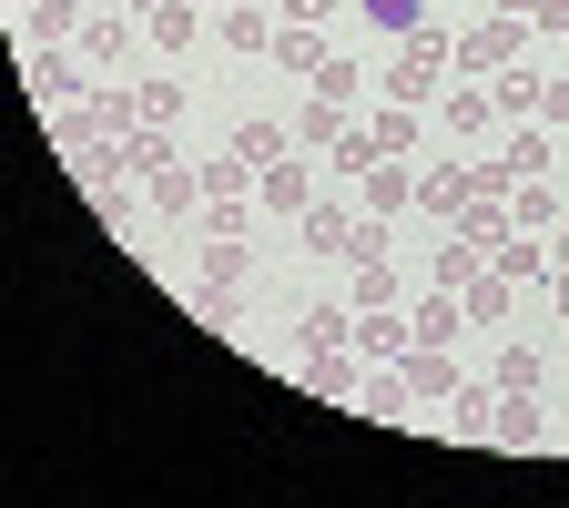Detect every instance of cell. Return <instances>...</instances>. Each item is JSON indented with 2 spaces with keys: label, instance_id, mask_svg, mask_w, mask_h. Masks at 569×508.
<instances>
[{
  "label": "cell",
  "instance_id": "obj_5",
  "mask_svg": "<svg viewBox=\"0 0 569 508\" xmlns=\"http://www.w3.org/2000/svg\"><path fill=\"white\" fill-rule=\"evenodd\" d=\"M142 193H153V213H203V163H183V153H163V163H142Z\"/></svg>",
  "mask_w": 569,
  "mask_h": 508
},
{
  "label": "cell",
  "instance_id": "obj_23",
  "mask_svg": "<svg viewBox=\"0 0 569 508\" xmlns=\"http://www.w3.org/2000/svg\"><path fill=\"white\" fill-rule=\"evenodd\" d=\"M539 92H549V71H519V61H509V71H488V102H498V112H519V122H539Z\"/></svg>",
  "mask_w": 569,
  "mask_h": 508
},
{
  "label": "cell",
  "instance_id": "obj_34",
  "mask_svg": "<svg viewBox=\"0 0 569 508\" xmlns=\"http://www.w3.org/2000/svg\"><path fill=\"white\" fill-rule=\"evenodd\" d=\"M163 122H183V82H173V71L142 82V132H163Z\"/></svg>",
  "mask_w": 569,
  "mask_h": 508
},
{
  "label": "cell",
  "instance_id": "obj_27",
  "mask_svg": "<svg viewBox=\"0 0 569 508\" xmlns=\"http://www.w3.org/2000/svg\"><path fill=\"white\" fill-rule=\"evenodd\" d=\"M509 225L519 235H559V193L549 183H509Z\"/></svg>",
  "mask_w": 569,
  "mask_h": 508
},
{
  "label": "cell",
  "instance_id": "obj_8",
  "mask_svg": "<svg viewBox=\"0 0 569 508\" xmlns=\"http://www.w3.org/2000/svg\"><path fill=\"white\" fill-rule=\"evenodd\" d=\"M346 346H356V356H367V367H397V356H407L417 336H407V316H397V306H356V326H346Z\"/></svg>",
  "mask_w": 569,
  "mask_h": 508
},
{
  "label": "cell",
  "instance_id": "obj_46",
  "mask_svg": "<svg viewBox=\"0 0 569 508\" xmlns=\"http://www.w3.org/2000/svg\"><path fill=\"white\" fill-rule=\"evenodd\" d=\"M203 11H234V0H203Z\"/></svg>",
  "mask_w": 569,
  "mask_h": 508
},
{
  "label": "cell",
  "instance_id": "obj_1",
  "mask_svg": "<svg viewBox=\"0 0 569 508\" xmlns=\"http://www.w3.org/2000/svg\"><path fill=\"white\" fill-rule=\"evenodd\" d=\"M458 71V31H438V21H417L407 41H397V61H387V102H438V82Z\"/></svg>",
  "mask_w": 569,
  "mask_h": 508
},
{
  "label": "cell",
  "instance_id": "obj_21",
  "mask_svg": "<svg viewBox=\"0 0 569 508\" xmlns=\"http://www.w3.org/2000/svg\"><path fill=\"white\" fill-rule=\"evenodd\" d=\"M254 203H264V213H284V225H296V213L316 203V173H306V163H274V173L254 183Z\"/></svg>",
  "mask_w": 569,
  "mask_h": 508
},
{
  "label": "cell",
  "instance_id": "obj_2",
  "mask_svg": "<svg viewBox=\"0 0 569 508\" xmlns=\"http://www.w3.org/2000/svg\"><path fill=\"white\" fill-rule=\"evenodd\" d=\"M61 132H71V153H82V142H132V132H142V92L92 82L82 102H71V122H61Z\"/></svg>",
  "mask_w": 569,
  "mask_h": 508
},
{
  "label": "cell",
  "instance_id": "obj_6",
  "mask_svg": "<svg viewBox=\"0 0 569 508\" xmlns=\"http://www.w3.org/2000/svg\"><path fill=\"white\" fill-rule=\"evenodd\" d=\"M397 377H407V397H417V407H448V397L468 387L448 346H407V356H397Z\"/></svg>",
  "mask_w": 569,
  "mask_h": 508
},
{
  "label": "cell",
  "instance_id": "obj_36",
  "mask_svg": "<svg viewBox=\"0 0 569 508\" xmlns=\"http://www.w3.org/2000/svg\"><path fill=\"white\" fill-rule=\"evenodd\" d=\"M316 92H326V102H356V92H367V71H356L346 51H326V71H316Z\"/></svg>",
  "mask_w": 569,
  "mask_h": 508
},
{
  "label": "cell",
  "instance_id": "obj_22",
  "mask_svg": "<svg viewBox=\"0 0 569 508\" xmlns=\"http://www.w3.org/2000/svg\"><path fill=\"white\" fill-rule=\"evenodd\" d=\"M478 275H488V255H478L468 235H448L438 255H427V285H448V296H468V285H478Z\"/></svg>",
  "mask_w": 569,
  "mask_h": 508
},
{
  "label": "cell",
  "instance_id": "obj_10",
  "mask_svg": "<svg viewBox=\"0 0 569 508\" xmlns=\"http://www.w3.org/2000/svg\"><path fill=\"white\" fill-rule=\"evenodd\" d=\"M296 245H306V255H336V265H346V255H356V213L316 193V203L296 213Z\"/></svg>",
  "mask_w": 569,
  "mask_h": 508
},
{
  "label": "cell",
  "instance_id": "obj_35",
  "mask_svg": "<svg viewBox=\"0 0 569 508\" xmlns=\"http://www.w3.org/2000/svg\"><path fill=\"white\" fill-rule=\"evenodd\" d=\"M356 11H367V21H377V31H397V41H407V31H417V21H427V0H356Z\"/></svg>",
  "mask_w": 569,
  "mask_h": 508
},
{
  "label": "cell",
  "instance_id": "obj_7",
  "mask_svg": "<svg viewBox=\"0 0 569 508\" xmlns=\"http://www.w3.org/2000/svg\"><path fill=\"white\" fill-rule=\"evenodd\" d=\"M82 71H92V61H71V51H21V82H31V102H51V112L82 102Z\"/></svg>",
  "mask_w": 569,
  "mask_h": 508
},
{
  "label": "cell",
  "instance_id": "obj_42",
  "mask_svg": "<svg viewBox=\"0 0 569 508\" xmlns=\"http://www.w3.org/2000/svg\"><path fill=\"white\" fill-rule=\"evenodd\" d=\"M539 306H549V316H569V265H549V285H539Z\"/></svg>",
  "mask_w": 569,
  "mask_h": 508
},
{
  "label": "cell",
  "instance_id": "obj_3",
  "mask_svg": "<svg viewBox=\"0 0 569 508\" xmlns=\"http://www.w3.org/2000/svg\"><path fill=\"white\" fill-rule=\"evenodd\" d=\"M296 387H306L316 407H356V397H367V356H356V346H306Z\"/></svg>",
  "mask_w": 569,
  "mask_h": 508
},
{
  "label": "cell",
  "instance_id": "obj_25",
  "mask_svg": "<svg viewBox=\"0 0 569 508\" xmlns=\"http://www.w3.org/2000/svg\"><path fill=\"white\" fill-rule=\"evenodd\" d=\"M274 61L316 82V71H326V31H316V21H274Z\"/></svg>",
  "mask_w": 569,
  "mask_h": 508
},
{
  "label": "cell",
  "instance_id": "obj_28",
  "mask_svg": "<svg viewBox=\"0 0 569 508\" xmlns=\"http://www.w3.org/2000/svg\"><path fill=\"white\" fill-rule=\"evenodd\" d=\"M336 132H346V102H326V92H316V102L296 112V153H336Z\"/></svg>",
  "mask_w": 569,
  "mask_h": 508
},
{
  "label": "cell",
  "instance_id": "obj_18",
  "mask_svg": "<svg viewBox=\"0 0 569 508\" xmlns=\"http://www.w3.org/2000/svg\"><path fill=\"white\" fill-rule=\"evenodd\" d=\"M132 31H142L132 11H92V21H82V61H92V71H112V61L132 51Z\"/></svg>",
  "mask_w": 569,
  "mask_h": 508
},
{
  "label": "cell",
  "instance_id": "obj_19",
  "mask_svg": "<svg viewBox=\"0 0 569 508\" xmlns=\"http://www.w3.org/2000/svg\"><path fill=\"white\" fill-rule=\"evenodd\" d=\"M438 122H448L458 142H478V132L498 122V102H488V82H458V92H438Z\"/></svg>",
  "mask_w": 569,
  "mask_h": 508
},
{
  "label": "cell",
  "instance_id": "obj_33",
  "mask_svg": "<svg viewBox=\"0 0 569 508\" xmlns=\"http://www.w3.org/2000/svg\"><path fill=\"white\" fill-rule=\"evenodd\" d=\"M244 193H254V163H234V153L203 163V203H244Z\"/></svg>",
  "mask_w": 569,
  "mask_h": 508
},
{
  "label": "cell",
  "instance_id": "obj_29",
  "mask_svg": "<svg viewBox=\"0 0 569 508\" xmlns=\"http://www.w3.org/2000/svg\"><path fill=\"white\" fill-rule=\"evenodd\" d=\"M498 397H539V346H498Z\"/></svg>",
  "mask_w": 569,
  "mask_h": 508
},
{
  "label": "cell",
  "instance_id": "obj_41",
  "mask_svg": "<svg viewBox=\"0 0 569 508\" xmlns=\"http://www.w3.org/2000/svg\"><path fill=\"white\" fill-rule=\"evenodd\" d=\"M539 122H549V132H569V82H549V92H539Z\"/></svg>",
  "mask_w": 569,
  "mask_h": 508
},
{
  "label": "cell",
  "instance_id": "obj_43",
  "mask_svg": "<svg viewBox=\"0 0 569 508\" xmlns=\"http://www.w3.org/2000/svg\"><path fill=\"white\" fill-rule=\"evenodd\" d=\"M336 0H274V21H326Z\"/></svg>",
  "mask_w": 569,
  "mask_h": 508
},
{
  "label": "cell",
  "instance_id": "obj_12",
  "mask_svg": "<svg viewBox=\"0 0 569 508\" xmlns=\"http://www.w3.org/2000/svg\"><path fill=\"white\" fill-rule=\"evenodd\" d=\"M82 21H92L82 0H31V11H21V41L31 51H61V41H82Z\"/></svg>",
  "mask_w": 569,
  "mask_h": 508
},
{
  "label": "cell",
  "instance_id": "obj_9",
  "mask_svg": "<svg viewBox=\"0 0 569 508\" xmlns=\"http://www.w3.org/2000/svg\"><path fill=\"white\" fill-rule=\"evenodd\" d=\"M356 203H367L377 225H397V213H417V173L387 153V163H367V173H356Z\"/></svg>",
  "mask_w": 569,
  "mask_h": 508
},
{
  "label": "cell",
  "instance_id": "obj_17",
  "mask_svg": "<svg viewBox=\"0 0 569 508\" xmlns=\"http://www.w3.org/2000/svg\"><path fill=\"white\" fill-rule=\"evenodd\" d=\"M203 21H213V11H203V0H163V11H153V21H142V31H153V51H173V61H183V51L203 41Z\"/></svg>",
  "mask_w": 569,
  "mask_h": 508
},
{
  "label": "cell",
  "instance_id": "obj_20",
  "mask_svg": "<svg viewBox=\"0 0 569 508\" xmlns=\"http://www.w3.org/2000/svg\"><path fill=\"white\" fill-rule=\"evenodd\" d=\"M498 163H509V183H549V122H519L498 142Z\"/></svg>",
  "mask_w": 569,
  "mask_h": 508
},
{
  "label": "cell",
  "instance_id": "obj_14",
  "mask_svg": "<svg viewBox=\"0 0 569 508\" xmlns=\"http://www.w3.org/2000/svg\"><path fill=\"white\" fill-rule=\"evenodd\" d=\"M488 265L509 275V285H549V235H519V225H509V235L488 245Z\"/></svg>",
  "mask_w": 569,
  "mask_h": 508
},
{
  "label": "cell",
  "instance_id": "obj_11",
  "mask_svg": "<svg viewBox=\"0 0 569 508\" xmlns=\"http://www.w3.org/2000/svg\"><path fill=\"white\" fill-rule=\"evenodd\" d=\"M224 153H234V163H254V183H264L284 153H296V122H264V112H254V122H234V142H224Z\"/></svg>",
  "mask_w": 569,
  "mask_h": 508
},
{
  "label": "cell",
  "instance_id": "obj_38",
  "mask_svg": "<svg viewBox=\"0 0 569 508\" xmlns=\"http://www.w3.org/2000/svg\"><path fill=\"white\" fill-rule=\"evenodd\" d=\"M448 407H458V438H488V407H498V387H458Z\"/></svg>",
  "mask_w": 569,
  "mask_h": 508
},
{
  "label": "cell",
  "instance_id": "obj_13",
  "mask_svg": "<svg viewBox=\"0 0 569 508\" xmlns=\"http://www.w3.org/2000/svg\"><path fill=\"white\" fill-rule=\"evenodd\" d=\"M407 336H417V346H458V336H468V306L448 296V285H427L417 316H407Z\"/></svg>",
  "mask_w": 569,
  "mask_h": 508
},
{
  "label": "cell",
  "instance_id": "obj_30",
  "mask_svg": "<svg viewBox=\"0 0 569 508\" xmlns=\"http://www.w3.org/2000/svg\"><path fill=\"white\" fill-rule=\"evenodd\" d=\"M407 407H417V397H407V377H397V367H377V377H367V397H356V417H407Z\"/></svg>",
  "mask_w": 569,
  "mask_h": 508
},
{
  "label": "cell",
  "instance_id": "obj_24",
  "mask_svg": "<svg viewBox=\"0 0 569 508\" xmlns=\"http://www.w3.org/2000/svg\"><path fill=\"white\" fill-rule=\"evenodd\" d=\"M458 306H468V326H509V316H519V285H509V275H498V265H488V275L468 285V296H458Z\"/></svg>",
  "mask_w": 569,
  "mask_h": 508
},
{
  "label": "cell",
  "instance_id": "obj_37",
  "mask_svg": "<svg viewBox=\"0 0 569 508\" xmlns=\"http://www.w3.org/2000/svg\"><path fill=\"white\" fill-rule=\"evenodd\" d=\"M367 132H377V153H407V142H417V112H407V102H387Z\"/></svg>",
  "mask_w": 569,
  "mask_h": 508
},
{
  "label": "cell",
  "instance_id": "obj_39",
  "mask_svg": "<svg viewBox=\"0 0 569 508\" xmlns=\"http://www.w3.org/2000/svg\"><path fill=\"white\" fill-rule=\"evenodd\" d=\"M346 326H356V306H306V346H346Z\"/></svg>",
  "mask_w": 569,
  "mask_h": 508
},
{
  "label": "cell",
  "instance_id": "obj_47",
  "mask_svg": "<svg viewBox=\"0 0 569 508\" xmlns=\"http://www.w3.org/2000/svg\"><path fill=\"white\" fill-rule=\"evenodd\" d=\"M82 11H102V0H82Z\"/></svg>",
  "mask_w": 569,
  "mask_h": 508
},
{
  "label": "cell",
  "instance_id": "obj_44",
  "mask_svg": "<svg viewBox=\"0 0 569 508\" xmlns=\"http://www.w3.org/2000/svg\"><path fill=\"white\" fill-rule=\"evenodd\" d=\"M549 265H569V213H559V235H549Z\"/></svg>",
  "mask_w": 569,
  "mask_h": 508
},
{
  "label": "cell",
  "instance_id": "obj_31",
  "mask_svg": "<svg viewBox=\"0 0 569 508\" xmlns=\"http://www.w3.org/2000/svg\"><path fill=\"white\" fill-rule=\"evenodd\" d=\"M367 163H387V153H377V132H367V122H346V132H336V183H356Z\"/></svg>",
  "mask_w": 569,
  "mask_h": 508
},
{
  "label": "cell",
  "instance_id": "obj_40",
  "mask_svg": "<svg viewBox=\"0 0 569 508\" xmlns=\"http://www.w3.org/2000/svg\"><path fill=\"white\" fill-rule=\"evenodd\" d=\"M203 235H234V245H244V235H254V203H203Z\"/></svg>",
  "mask_w": 569,
  "mask_h": 508
},
{
  "label": "cell",
  "instance_id": "obj_32",
  "mask_svg": "<svg viewBox=\"0 0 569 508\" xmlns=\"http://www.w3.org/2000/svg\"><path fill=\"white\" fill-rule=\"evenodd\" d=\"M356 306H397V255H356Z\"/></svg>",
  "mask_w": 569,
  "mask_h": 508
},
{
  "label": "cell",
  "instance_id": "obj_45",
  "mask_svg": "<svg viewBox=\"0 0 569 508\" xmlns=\"http://www.w3.org/2000/svg\"><path fill=\"white\" fill-rule=\"evenodd\" d=\"M112 11H132V21H153V11H163V0H112Z\"/></svg>",
  "mask_w": 569,
  "mask_h": 508
},
{
  "label": "cell",
  "instance_id": "obj_16",
  "mask_svg": "<svg viewBox=\"0 0 569 508\" xmlns=\"http://www.w3.org/2000/svg\"><path fill=\"white\" fill-rule=\"evenodd\" d=\"M213 41L224 51H274V11L264 0H234V11H213Z\"/></svg>",
  "mask_w": 569,
  "mask_h": 508
},
{
  "label": "cell",
  "instance_id": "obj_48",
  "mask_svg": "<svg viewBox=\"0 0 569 508\" xmlns=\"http://www.w3.org/2000/svg\"><path fill=\"white\" fill-rule=\"evenodd\" d=\"M11 11H31V0H11Z\"/></svg>",
  "mask_w": 569,
  "mask_h": 508
},
{
  "label": "cell",
  "instance_id": "obj_4",
  "mask_svg": "<svg viewBox=\"0 0 569 508\" xmlns=\"http://www.w3.org/2000/svg\"><path fill=\"white\" fill-rule=\"evenodd\" d=\"M519 41H529L519 11H488L478 31H458V71H468V82H488V71H509V61H519Z\"/></svg>",
  "mask_w": 569,
  "mask_h": 508
},
{
  "label": "cell",
  "instance_id": "obj_15",
  "mask_svg": "<svg viewBox=\"0 0 569 508\" xmlns=\"http://www.w3.org/2000/svg\"><path fill=\"white\" fill-rule=\"evenodd\" d=\"M539 438H549L539 397H498V407H488V448H539Z\"/></svg>",
  "mask_w": 569,
  "mask_h": 508
},
{
  "label": "cell",
  "instance_id": "obj_26",
  "mask_svg": "<svg viewBox=\"0 0 569 508\" xmlns=\"http://www.w3.org/2000/svg\"><path fill=\"white\" fill-rule=\"evenodd\" d=\"M468 193H478V183H468L458 163H438V173H417V213H448V225H458V213H468Z\"/></svg>",
  "mask_w": 569,
  "mask_h": 508
}]
</instances>
